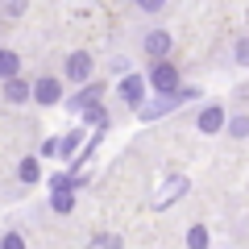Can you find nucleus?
<instances>
[{
  "label": "nucleus",
  "instance_id": "f257e3e1",
  "mask_svg": "<svg viewBox=\"0 0 249 249\" xmlns=\"http://www.w3.org/2000/svg\"><path fill=\"white\" fill-rule=\"evenodd\" d=\"M150 88L158 91V96H175L178 88H183V83H178V67L175 62H154V71H150Z\"/></svg>",
  "mask_w": 249,
  "mask_h": 249
},
{
  "label": "nucleus",
  "instance_id": "f03ea898",
  "mask_svg": "<svg viewBox=\"0 0 249 249\" xmlns=\"http://www.w3.org/2000/svg\"><path fill=\"white\" fill-rule=\"evenodd\" d=\"M145 83H150V79H142V75H124V79L116 83V91H121V100L129 108H142L145 104Z\"/></svg>",
  "mask_w": 249,
  "mask_h": 249
},
{
  "label": "nucleus",
  "instance_id": "7ed1b4c3",
  "mask_svg": "<svg viewBox=\"0 0 249 249\" xmlns=\"http://www.w3.org/2000/svg\"><path fill=\"white\" fill-rule=\"evenodd\" d=\"M196 124H199V133H208V137H212V133H220L224 124H229V112H224L220 104H208L204 112L196 116Z\"/></svg>",
  "mask_w": 249,
  "mask_h": 249
},
{
  "label": "nucleus",
  "instance_id": "20e7f679",
  "mask_svg": "<svg viewBox=\"0 0 249 249\" xmlns=\"http://www.w3.org/2000/svg\"><path fill=\"white\" fill-rule=\"evenodd\" d=\"M183 191H187V175H170L162 183V196L154 199V208H170L175 199H183Z\"/></svg>",
  "mask_w": 249,
  "mask_h": 249
},
{
  "label": "nucleus",
  "instance_id": "39448f33",
  "mask_svg": "<svg viewBox=\"0 0 249 249\" xmlns=\"http://www.w3.org/2000/svg\"><path fill=\"white\" fill-rule=\"evenodd\" d=\"M170 46H175V42H170V34H166V29H150V34H145V54H150L154 62H162V58H166V54H170Z\"/></svg>",
  "mask_w": 249,
  "mask_h": 249
},
{
  "label": "nucleus",
  "instance_id": "423d86ee",
  "mask_svg": "<svg viewBox=\"0 0 249 249\" xmlns=\"http://www.w3.org/2000/svg\"><path fill=\"white\" fill-rule=\"evenodd\" d=\"M91 67H96V62H91V54H71V58H67V75H71L75 83H88L91 79Z\"/></svg>",
  "mask_w": 249,
  "mask_h": 249
},
{
  "label": "nucleus",
  "instance_id": "0eeeda50",
  "mask_svg": "<svg viewBox=\"0 0 249 249\" xmlns=\"http://www.w3.org/2000/svg\"><path fill=\"white\" fill-rule=\"evenodd\" d=\"M34 100H37V104H58V100H62V83L42 75V79L34 83Z\"/></svg>",
  "mask_w": 249,
  "mask_h": 249
},
{
  "label": "nucleus",
  "instance_id": "6e6552de",
  "mask_svg": "<svg viewBox=\"0 0 249 249\" xmlns=\"http://www.w3.org/2000/svg\"><path fill=\"white\" fill-rule=\"evenodd\" d=\"M17 71H21V58L13 50H4L0 54V75H4V79H17Z\"/></svg>",
  "mask_w": 249,
  "mask_h": 249
},
{
  "label": "nucleus",
  "instance_id": "1a4fd4ad",
  "mask_svg": "<svg viewBox=\"0 0 249 249\" xmlns=\"http://www.w3.org/2000/svg\"><path fill=\"white\" fill-rule=\"evenodd\" d=\"M187 249H208V229L204 224H191L187 229Z\"/></svg>",
  "mask_w": 249,
  "mask_h": 249
},
{
  "label": "nucleus",
  "instance_id": "9d476101",
  "mask_svg": "<svg viewBox=\"0 0 249 249\" xmlns=\"http://www.w3.org/2000/svg\"><path fill=\"white\" fill-rule=\"evenodd\" d=\"M4 96H9L13 104H21V100H29V96H34V91H29L25 83H21V79H9V83H4Z\"/></svg>",
  "mask_w": 249,
  "mask_h": 249
},
{
  "label": "nucleus",
  "instance_id": "9b49d317",
  "mask_svg": "<svg viewBox=\"0 0 249 249\" xmlns=\"http://www.w3.org/2000/svg\"><path fill=\"white\" fill-rule=\"evenodd\" d=\"M71 208H75V187L54 191V212H71Z\"/></svg>",
  "mask_w": 249,
  "mask_h": 249
},
{
  "label": "nucleus",
  "instance_id": "f8f14e48",
  "mask_svg": "<svg viewBox=\"0 0 249 249\" xmlns=\"http://www.w3.org/2000/svg\"><path fill=\"white\" fill-rule=\"evenodd\" d=\"M83 121H88V124H96V129H104V124H108V112H104V108H100V104H91V108H83Z\"/></svg>",
  "mask_w": 249,
  "mask_h": 249
},
{
  "label": "nucleus",
  "instance_id": "ddd939ff",
  "mask_svg": "<svg viewBox=\"0 0 249 249\" xmlns=\"http://www.w3.org/2000/svg\"><path fill=\"white\" fill-rule=\"evenodd\" d=\"M42 178V166H37V158H25L21 162V183H37Z\"/></svg>",
  "mask_w": 249,
  "mask_h": 249
},
{
  "label": "nucleus",
  "instance_id": "4468645a",
  "mask_svg": "<svg viewBox=\"0 0 249 249\" xmlns=\"http://www.w3.org/2000/svg\"><path fill=\"white\" fill-rule=\"evenodd\" d=\"M232 137H249V116H229V124H224Z\"/></svg>",
  "mask_w": 249,
  "mask_h": 249
},
{
  "label": "nucleus",
  "instance_id": "2eb2a0df",
  "mask_svg": "<svg viewBox=\"0 0 249 249\" xmlns=\"http://www.w3.org/2000/svg\"><path fill=\"white\" fill-rule=\"evenodd\" d=\"M232 58H237L241 67H249V37H241V42L232 46Z\"/></svg>",
  "mask_w": 249,
  "mask_h": 249
},
{
  "label": "nucleus",
  "instance_id": "dca6fc26",
  "mask_svg": "<svg viewBox=\"0 0 249 249\" xmlns=\"http://www.w3.org/2000/svg\"><path fill=\"white\" fill-rule=\"evenodd\" d=\"M75 150H79V133H67V137H62V150H58V154H62V158H71Z\"/></svg>",
  "mask_w": 249,
  "mask_h": 249
},
{
  "label": "nucleus",
  "instance_id": "f3484780",
  "mask_svg": "<svg viewBox=\"0 0 249 249\" xmlns=\"http://www.w3.org/2000/svg\"><path fill=\"white\" fill-rule=\"evenodd\" d=\"M0 249H25V237L21 232H9V237L0 241Z\"/></svg>",
  "mask_w": 249,
  "mask_h": 249
},
{
  "label": "nucleus",
  "instance_id": "a211bd4d",
  "mask_svg": "<svg viewBox=\"0 0 249 249\" xmlns=\"http://www.w3.org/2000/svg\"><path fill=\"white\" fill-rule=\"evenodd\" d=\"M91 249H121V241H116V237H96Z\"/></svg>",
  "mask_w": 249,
  "mask_h": 249
},
{
  "label": "nucleus",
  "instance_id": "6ab92c4d",
  "mask_svg": "<svg viewBox=\"0 0 249 249\" xmlns=\"http://www.w3.org/2000/svg\"><path fill=\"white\" fill-rule=\"evenodd\" d=\"M137 4H142V9H145V13H158V9H162V4H166V0H137Z\"/></svg>",
  "mask_w": 249,
  "mask_h": 249
},
{
  "label": "nucleus",
  "instance_id": "aec40b11",
  "mask_svg": "<svg viewBox=\"0 0 249 249\" xmlns=\"http://www.w3.org/2000/svg\"><path fill=\"white\" fill-rule=\"evenodd\" d=\"M0 54H4V50H0Z\"/></svg>",
  "mask_w": 249,
  "mask_h": 249
}]
</instances>
